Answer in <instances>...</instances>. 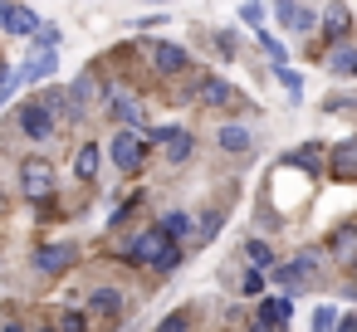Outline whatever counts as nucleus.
I'll list each match as a JSON object with an SVG mask.
<instances>
[{"label":"nucleus","mask_w":357,"mask_h":332,"mask_svg":"<svg viewBox=\"0 0 357 332\" xmlns=\"http://www.w3.org/2000/svg\"><path fill=\"white\" fill-rule=\"evenodd\" d=\"M176 239L157 225V230H142V235H132V239H123V259H132V264H147V269H157L162 264V254L172 249Z\"/></svg>","instance_id":"f257e3e1"},{"label":"nucleus","mask_w":357,"mask_h":332,"mask_svg":"<svg viewBox=\"0 0 357 332\" xmlns=\"http://www.w3.org/2000/svg\"><path fill=\"white\" fill-rule=\"evenodd\" d=\"M142 142H162V147H167V161H172V166L191 161V152H196V137H191L186 127H147V132H142Z\"/></svg>","instance_id":"f03ea898"},{"label":"nucleus","mask_w":357,"mask_h":332,"mask_svg":"<svg viewBox=\"0 0 357 332\" xmlns=\"http://www.w3.org/2000/svg\"><path fill=\"white\" fill-rule=\"evenodd\" d=\"M20 191H25V200H50L54 196V166L40 161V157H30L20 166Z\"/></svg>","instance_id":"7ed1b4c3"},{"label":"nucleus","mask_w":357,"mask_h":332,"mask_svg":"<svg viewBox=\"0 0 357 332\" xmlns=\"http://www.w3.org/2000/svg\"><path fill=\"white\" fill-rule=\"evenodd\" d=\"M113 161H118V171H137V166L147 161V142H142V132L118 127V132H113Z\"/></svg>","instance_id":"20e7f679"},{"label":"nucleus","mask_w":357,"mask_h":332,"mask_svg":"<svg viewBox=\"0 0 357 332\" xmlns=\"http://www.w3.org/2000/svg\"><path fill=\"white\" fill-rule=\"evenodd\" d=\"M20 132L25 137H35V142H45L50 132H54V113L45 108V98H30V103H20Z\"/></svg>","instance_id":"39448f33"},{"label":"nucleus","mask_w":357,"mask_h":332,"mask_svg":"<svg viewBox=\"0 0 357 332\" xmlns=\"http://www.w3.org/2000/svg\"><path fill=\"white\" fill-rule=\"evenodd\" d=\"M0 30H6V35H35V30H40L35 6H20V0H0Z\"/></svg>","instance_id":"423d86ee"},{"label":"nucleus","mask_w":357,"mask_h":332,"mask_svg":"<svg viewBox=\"0 0 357 332\" xmlns=\"http://www.w3.org/2000/svg\"><path fill=\"white\" fill-rule=\"evenodd\" d=\"M147 59H152L157 74H181V69H191V54H186L181 45H172V40H152V45H147Z\"/></svg>","instance_id":"0eeeda50"},{"label":"nucleus","mask_w":357,"mask_h":332,"mask_svg":"<svg viewBox=\"0 0 357 332\" xmlns=\"http://www.w3.org/2000/svg\"><path fill=\"white\" fill-rule=\"evenodd\" d=\"M74 259H79V244H45V249L35 254V269L54 278V274H64Z\"/></svg>","instance_id":"6e6552de"},{"label":"nucleus","mask_w":357,"mask_h":332,"mask_svg":"<svg viewBox=\"0 0 357 332\" xmlns=\"http://www.w3.org/2000/svg\"><path fill=\"white\" fill-rule=\"evenodd\" d=\"M347 35H352V10L342 6V0H333L328 15H323V40H328V45H342Z\"/></svg>","instance_id":"1a4fd4ad"},{"label":"nucleus","mask_w":357,"mask_h":332,"mask_svg":"<svg viewBox=\"0 0 357 332\" xmlns=\"http://www.w3.org/2000/svg\"><path fill=\"white\" fill-rule=\"evenodd\" d=\"M328 157H333V161H328V176H333V181H352V176H357V142H337Z\"/></svg>","instance_id":"9d476101"},{"label":"nucleus","mask_w":357,"mask_h":332,"mask_svg":"<svg viewBox=\"0 0 357 332\" xmlns=\"http://www.w3.org/2000/svg\"><path fill=\"white\" fill-rule=\"evenodd\" d=\"M54 64H59V54H54V49H35V54H30V64H25V69L15 74V84H35V79H50V74H54Z\"/></svg>","instance_id":"9b49d317"},{"label":"nucleus","mask_w":357,"mask_h":332,"mask_svg":"<svg viewBox=\"0 0 357 332\" xmlns=\"http://www.w3.org/2000/svg\"><path fill=\"white\" fill-rule=\"evenodd\" d=\"M108 108H113V122H123V127H132V132H137L142 108H137V98H132V93H113V98H108Z\"/></svg>","instance_id":"f8f14e48"},{"label":"nucleus","mask_w":357,"mask_h":332,"mask_svg":"<svg viewBox=\"0 0 357 332\" xmlns=\"http://www.w3.org/2000/svg\"><path fill=\"white\" fill-rule=\"evenodd\" d=\"M308 274H313V254H298V259H289V264H279V269H274V283L294 288V283H303Z\"/></svg>","instance_id":"ddd939ff"},{"label":"nucleus","mask_w":357,"mask_h":332,"mask_svg":"<svg viewBox=\"0 0 357 332\" xmlns=\"http://www.w3.org/2000/svg\"><path fill=\"white\" fill-rule=\"evenodd\" d=\"M201 103L206 108H230L235 103V88L225 79H201Z\"/></svg>","instance_id":"4468645a"},{"label":"nucleus","mask_w":357,"mask_h":332,"mask_svg":"<svg viewBox=\"0 0 357 332\" xmlns=\"http://www.w3.org/2000/svg\"><path fill=\"white\" fill-rule=\"evenodd\" d=\"M118 313H123L118 288H98V293L89 298V317H103V322H108V317H118Z\"/></svg>","instance_id":"2eb2a0df"},{"label":"nucleus","mask_w":357,"mask_h":332,"mask_svg":"<svg viewBox=\"0 0 357 332\" xmlns=\"http://www.w3.org/2000/svg\"><path fill=\"white\" fill-rule=\"evenodd\" d=\"M259 317H264L269 327H279V332H284V327H289V317H294V303H289V298H269V303L259 308Z\"/></svg>","instance_id":"dca6fc26"},{"label":"nucleus","mask_w":357,"mask_h":332,"mask_svg":"<svg viewBox=\"0 0 357 332\" xmlns=\"http://www.w3.org/2000/svg\"><path fill=\"white\" fill-rule=\"evenodd\" d=\"M323 157H328V152H323V147L313 142V147H298L294 157H284V166H298V171H318V166H323Z\"/></svg>","instance_id":"f3484780"},{"label":"nucleus","mask_w":357,"mask_h":332,"mask_svg":"<svg viewBox=\"0 0 357 332\" xmlns=\"http://www.w3.org/2000/svg\"><path fill=\"white\" fill-rule=\"evenodd\" d=\"M74 176H79V181H93V176H98V147H93V142L79 147V157H74Z\"/></svg>","instance_id":"a211bd4d"},{"label":"nucleus","mask_w":357,"mask_h":332,"mask_svg":"<svg viewBox=\"0 0 357 332\" xmlns=\"http://www.w3.org/2000/svg\"><path fill=\"white\" fill-rule=\"evenodd\" d=\"M245 259H250L255 269H269V264H274V244H269V239H250V244H245Z\"/></svg>","instance_id":"6ab92c4d"},{"label":"nucleus","mask_w":357,"mask_h":332,"mask_svg":"<svg viewBox=\"0 0 357 332\" xmlns=\"http://www.w3.org/2000/svg\"><path fill=\"white\" fill-rule=\"evenodd\" d=\"M220 147H225V152H245V147H250V132H245L240 122H230V127H220Z\"/></svg>","instance_id":"aec40b11"},{"label":"nucleus","mask_w":357,"mask_h":332,"mask_svg":"<svg viewBox=\"0 0 357 332\" xmlns=\"http://www.w3.org/2000/svg\"><path fill=\"white\" fill-rule=\"evenodd\" d=\"M220 220H225L220 210H206V215H201V225H196V244H211V239L220 235Z\"/></svg>","instance_id":"412c9836"},{"label":"nucleus","mask_w":357,"mask_h":332,"mask_svg":"<svg viewBox=\"0 0 357 332\" xmlns=\"http://www.w3.org/2000/svg\"><path fill=\"white\" fill-rule=\"evenodd\" d=\"M352 59H357V49H352V45H337L333 59H328V69H333V74H352Z\"/></svg>","instance_id":"4be33fe9"},{"label":"nucleus","mask_w":357,"mask_h":332,"mask_svg":"<svg viewBox=\"0 0 357 332\" xmlns=\"http://www.w3.org/2000/svg\"><path fill=\"white\" fill-rule=\"evenodd\" d=\"M157 225H162L172 239H186V235H191V220H186V215H176V210H172V215H162Z\"/></svg>","instance_id":"5701e85b"},{"label":"nucleus","mask_w":357,"mask_h":332,"mask_svg":"<svg viewBox=\"0 0 357 332\" xmlns=\"http://www.w3.org/2000/svg\"><path fill=\"white\" fill-rule=\"evenodd\" d=\"M333 254H337V259H352V254H357V230H337V235H333Z\"/></svg>","instance_id":"b1692460"},{"label":"nucleus","mask_w":357,"mask_h":332,"mask_svg":"<svg viewBox=\"0 0 357 332\" xmlns=\"http://www.w3.org/2000/svg\"><path fill=\"white\" fill-rule=\"evenodd\" d=\"M157 332H191V313H186V308H176V313H167V317L157 322Z\"/></svg>","instance_id":"393cba45"},{"label":"nucleus","mask_w":357,"mask_h":332,"mask_svg":"<svg viewBox=\"0 0 357 332\" xmlns=\"http://www.w3.org/2000/svg\"><path fill=\"white\" fill-rule=\"evenodd\" d=\"M333 327H337V313H333L328 303H323V308H313V327H308V332H333Z\"/></svg>","instance_id":"a878e982"},{"label":"nucleus","mask_w":357,"mask_h":332,"mask_svg":"<svg viewBox=\"0 0 357 332\" xmlns=\"http://www.w3.org/2000/svg\"><path fill=\"white\" fill-rule=\"evenodd\" d=\"M259 45H264V54H269V64H274V69H279V64L289 59V54H284V45H279L274 35H259Z\"/></svg>","instance_id":"bb28decb"},{"label":"nucleus","mask_w":357,"mask_h":332,"mask_svg":"<svg viewBox=\"0 0 357 332\" xmlns=\"http://www.w3.org/2000/svg\"><path fill=\"white\" fill-rule=\"evenodd\" d=\"M240 288H245L250 298H255V293H264V274H259V269H250V274L240 278Z\"/></svg>","instance_id":"cd10ccee"},{"label":"nucleus","mask_w":357,"mask_h":332,"mask_svg":"<svg viewBox=\"0 0 357 332\" xmlns=\"http://www.w3.org/2000/svg\"><path fill=\"white\" fill-rule=\"evenodd\" d=\"M279 84L289 88V98H298V84H303V79H298L294 69H284V64H279Z\"/></svg>","instance_id":"c85d7f7f"},{"label":"nucleus","mask_w":357,"mask_h":332,"mask_svg":"<svg viewBox=\"0 0 357 332\" xmlns=\"http://www.w3.org/2000/svg\"><path fill=\"white\" fill-rule=\"evenodd\" d=\"M240 15H245V25H259V20H264V6H259V0H250V6H240Z\"/></svg>","instance_id":"c756f323"},{"label":"nucleus","mask_w":357,"mask_h":332,"mask_svg":"<svg viewBox=\"0 0 357 332\" xmlns=\"http://www.w3.org/2000/svg\"><path fill=\"white\" fill-rule=\"evenodd\" d=\"M59 332H89V327H84L79 313H64V317H59Z\"/></svg>","instance_id":"7c9ffc66"},{"label":"nucleus","mask_w":357,"mask_h":332,"mask_svg":"<svg viewBox=\"0 0 357 332\" xmlns=\"http://www.w3.org/2000/svg\"><path fill=\"white\" fill-rule=\"evenodd\" d=\"M333 332H357V317H337V327Z\"/></svg>","instance_id":"2f4dec72"},{"label":"nucleus","mask_w":357,"mask_h":332,"mask_svg":"<svg viewBox=\"0 0 357 332\" xmlns=\"http://www.w3.org/2000/svg\"><path fill=\"white\" fill-rule=\"evenodd\" d=\"M250 332H279V327H269L264 317H255V322H250Z\"/></svg>","instance_id":"473e14b6"},{"label":"nucleus","mask_w":357,"mask_h":332,"mask_svg":"<svg viewBox=\"0 0 357 332\" xmlns=\"http://www.w3.org/2000/svg\"><path fill=\"white\" fill-rule=\"evenodd\" d=\"M0 332H25V327H15V322H10V327H0Z\"/></svg>","instance_id":"72a5a7b5"},{"label":"nucleus","mask_w":357,"mask_h":332,"mask_svg":"<svg viewBox=\"0 0 357 332\" xmlns=\"http://www.w3.org/2000/svg\"><path fill=\"white\" fill-rule=\"evenodd\" d=\"M352 79H357V59H352Z\"/></svg>","instance_id":"f704fd0d"},{"label":"nucleus","mask_w":357,"mask_h":332,"mask_svg":"<svg viewBox=\"0 0 357 332\" xmlns=\"http://www.w3.org/2000/svg\"><path fill=\"white\" fill-rule=\"evenodd\" d=\"M0 210H6V196H0Z\"/></svg>","instance_id":"c9c22d12"},{"label":"nucleus","mask_w":357,"mask_h":332,"mask_svg":"<svg viewBox=\"0 0 357 332\" xmlns=\"http://www.w3.org/2000/svg\"><path fill=\"white\" fill-rule=\"evenodd\" d=\"M40 332H54V327H40Z\"/></svg>","instance_id":"e433bc0d"},{"label":"nucleus","mask_w":357,"mask_h":332,"mask_svg":"<svg viewBox=\"0 0 357 332\" xmlns=\"http://www.w3.org/2000/svg\"><path fill=\"white\" fill-rule=\"evenodd\" d=\"M0 69H6V64H0Z\"/></svg>","instance_id":"4c0bfd02"}]
</instances>
